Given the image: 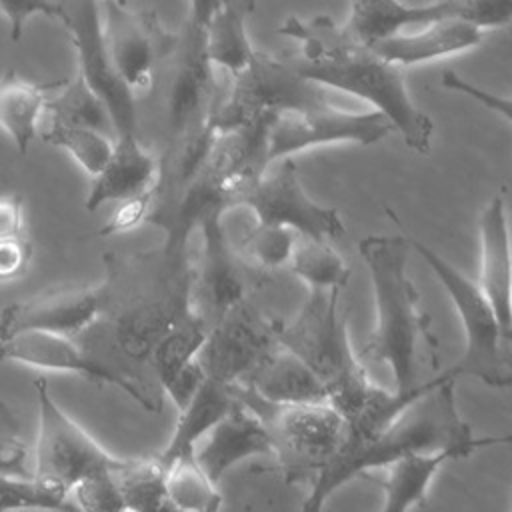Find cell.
Listing matches in <instances>:
<instances>
[{
	"label": "cell",
	"mask_w": 512,
	"mask_h": 512,
	"mask_svg": "<svg viewBox=\"0 0 512 512\" xmlns=\"http://www.w3.org/2000/svg\"><path fill=\"white\" fill-rule=\"evenodd\" d=\"M104 306L76 338L110 366L160 386L150 354L190 306L192 262L188 250H158L104 258Z\"/></svg>",
	"instance_id": "obj_1"
},
{
	"label": "cell",
	"mask_w": 512,
	"mask_h": 512,
	"mask_svg": "<svg viewBox=\"0 0 512 512\" xmlns=\"http://www.w3.org/2000/svg\"><path fill=\"white\" fill-rule=\"evenodd\" d=\"M278 34L296 42V52L286 56L306 78L328 90L356 96L382 112L418 154H428L434 124L410 98L400 66L382 58L372 46L356 40L330 16H290Z\"/></svg>",
	"instance_id": "obj_2"
},
{
	"label": "cell",
	"mask_w": 512,
	"mask_h": 512,
	"mask_svg": "<svg viewBox=\"0 0 512 512\" xmlns=\"http://www.w3.org/2000/svg\"><path fill=\"white\" fill-rule=\"evenodd\" d=\"M410 250L406 234H372L358 244L376 302V326L360 358L388 364L394 392L400 394L424 382L422 370L440 366V340L432 332V318L420 308V294L408 274Z\"/></svg>",
	"instance_id": "obj_3"
},
{
	"label": "cell",
	"mask_w": 512,
	"mask_h": 512,
	"mask_svg": "<svg viewBox=\"0 0 512 512\" xmlns=\"http://www.w3.org/2000/svg\"><path fill=\"white\" fill-rule=\"evenodd\" d=\"M340 292L310 290L298 314L282 322L278 340L326 384L328 402L346 416L374 382L350 344L346 320L340 314Z\"/></svg>",
	"instance_id": "obj_4"
},
{
	"label": "cell",
	"mask_w": 512,
	"mask_h": 512,
	"mask_svg": "<svg viewBox=\"0 0 512 512\" xmlns=\"http://www.w3.org/2000/svg\"><path fill=\"white\" fill-rule=\"evenodd\" d=\"M440 374L442 378L432 388L406 404L364 448L356 462V478L410 452H428L452 444H480L482 448L512 444V434L476 438L456 406V376L448 370Z\"/></svg>",
	"instance_id": "obj_5"
},
{
	"label": "cell",
	"mask_w": 512,
	"mask_h": 512,
	"mask_svg": "<svg viewBox=\"0 0 512 512\" xmlns=\"http://www.w3.org/2000/svg\"><path fill=\"white\" fill-rule=\"evenodd\" d=\"M330 102L328 88L302 76L284 56L254 50L248 64L230 74V86L216 102L210 124L214 130L270 126L286 112H304Z\"/></svg>",
	"instance_id": "obj_6"
},
{
	"label": "cell",
	"mask_w": 512,
	"mask_h": 512,
	"mask_svg": "<svg viewBox=\"0 0 512 512\" xmlns=\"http://www.w3.org/2000/svg\"><path fill=\"white\" fill-rule=\"evenodd\" d=\"M412 250L432 268L444 290L448 292L464 328V352L446 368L452 376H472L490 388L512 386V344L504 334L494 308L480 290L476 280H470L462 270L426 246L422 240L408 234Z\"/></svg>",
	"instance_id": "obj_7"
},
{
	"label": "cell",
	"mask_w": 512,
	"mask_h": 512,
	"mask_svg": "<svg viewBox=\"0 0 512 512\" xmlns=\"http://www.w3.org/2000/svg\"><path fill=\"white\" fill-rule=\"evenodd\" d=\"M230 390L262 416L270 434V456L286 482H312L338 452L346 422L330 402L270 404L244 384H232Z\"/></svg>",
	"instance_id": "obj_8"
},
{
	"label": "cell",
	"mask_w": 512,
	"mask_h": 512,
	"mask_svg": "<svg viewBox=\"0 0 512 512\" xmlns=\"http://www.w3.org/2000/svg\"><path fill=\"white\" fill-rule=\"evenodd\" d=\"M38 398V440L34 452V480L70 496V490L88 478L124 468L130 458L112 456L52 398L44 378L34 380Z\"/></svg>",
	"instance_id": "obj_9"
},
{
	"label": "cell",
	"mask_w": 512,
	"mask_h": 512,
	"mask_svg": "<svg viewBox=\"0 0 512 512\" xmlns=\"http://www.w3.org/2000/svg\"><path fill=\"white\" fill-rule=\"evenodd\" d=\"M202 236L200 256L192 262L190 306L208 328L234 304L254 296L266 274L242 260L226 234L224 212H212L196 228Z\"/></svg>",
	"instance_id": "obj_10"
},
{
	"label": "cell",
	"mask_w": 512,
	"mask_h": 512,
	"mask_svg": "<svg viewBox=\"0 0 512 512\" xmlns=\"http://www.w3.org/2000/svg\"><path fill=\"white\" fill-rule=\"evenodd\" d=\"M0 360L26 364L32 368L70 372L92 382L112 384L134 398L144 410H162V388L110 366L76 336L52 332H20L8 338H0Z\"/></svg>",
	"instance_id": "obj_11"
},
{
	"label": "cell",
	"mask_w": 512,
	"mask_h": 512,
	"mask_svg": "<svg viewBox=\"0 0 512 512\" xmlns=\"http://www.w3.org/2000/svg\"><path fill=\"white\" fill-rule=\"evenodd\" d=\"M280 326L282 320L262 312L252 296L234 304L208 328L198 350L206 378L228 386L246 380L280 346Z\"/></svg>",
	"instance_id": "obj_12"
},
{
	"label": "cell",
	"mask_w": 512,
	"mask_h": 512,
	"mask_svg": "<svg viewBox=\"0 0 512 512\" xmlns=\"http://www.w3.org/2000/svg\"><path fill=\"white\" fill-rule=\"evenodd\" d=\"M60 22L70 34L78 74L106 104L116 136L136 134L132 88L118 74L102 28L100 0H58Z\"/></svg>",
	"instance_id": "obj_13"
},
{
	"label": "cell",
	"mask_w": 512,
	"mask_h": 512,
	"mask_svg": "<svg viewBox=\"0 0 512 512\" xmlns=\"http://www.w3.org/2000/svg\"><path fill=\"white\" fill-rule=\"evenodd\" d=\"M446 18L466 20L482 30L500 28L512 22V0H434L430 4L350 0V14L342 26L356 40L372 46L396 32Z\"/></svg>",
	"instance_id": "obj_14"
},
{
	"label": "cell",
	"mask_w": 512,
	"mask_h": 512,
	"mask_svg": "<svg viewBox=\"0 0 512 512\" xmlns=\"http://www.w3.org/2000/svg\"><path fill=\"white\" fill-rule=\"evenodd\" d=\"M394 130V124L378 110L350 112L326 102L304 112H286L274 118L268 126V162L282 160L322 144L352 142L370 146L384 140Z\"/></svg>",
	"instance_id": "obj_15"
},
{
	"label": "cell",
	"mask_w": 512,
	"mask_h": 512,
	"mask_svg": "<svg viewBox=\"0 0 512 512\" xmlns=\"http://www.w3.org/2000/svg\"><path fill=\"white\" fill-rule=\"evenodd\" d=\"M240 206L250 208L258 222L286 226L302 236L336 240L346 234L340 212L308 196L292 156L278 160L272 174H262L246 190Z\"/></svg>",
	"instance_id": "obj_16"
},
{
	"label": "cell",
	"mask_w": 512,
	"mask_h": 512,
	"mask_svg": "<svg viewBox=\"0 0 512 512\" xmlns=\"http://www.w3.org/2000/svg\"><path fill=\"white\" fill-rule=\"evenodd\" d=\"M174 58L168 88L170 142L210 124L216 106V66L206 48V30L186 20L168 54Z\"/></svg>",
	"instance_id": "obj_17"
},
{
	"label": "cell",
	"mask_w": 512,
	"mask_h": 512,
	"mask_svg": "<svg viewBox=\"0 0 512 512\" xmlns=\"http://www.w3.org/2000/svg\"><path fill=\"white\" fill-rule=\"evenodd\" d=\"M102 28L122 80L134 94L148 90L154 64L172 52L176 34L166 32L154 12L132 10L122 0H102Z\"/></svg>",
	"instance_id": "obj_18"
},
{
	"label": "cell",
	"mask_w": 512,
	"mask_h": 512,
	"mask_svg": "<svg viewBox=\"0 0 512 512\" xmlns=\"http://www.w3.org/2000/svg\"><path fill=\"white\" fill-rule=\"evenodd\" d=\"M104 284L54 288L0 312V338L20 332H52L78 336L102 312Z\"/></svg>",
	"instance_id": "obj_19"
},
{
	"label": "cell",
	"mask_w": 512,
	"mask_h": 512,
	"mask_svg": "<svg viewBox=\"0 0 512 512\" xmlns=\"http://www.w3.org/2000/svg\"><path fill=\"white\" fill-rule=\"evenodd\" d=\"M270 454V434L262 416L238 398L194 448L196 462L216 484L238 462Z\"/></svg>",
	"instance_id": "obj_20"
},
{
	"label": "cell",
	"mask_w": 512,
	"mask_h": 512,
	"mask_svg": "<svg viewBox=\"0 0 512 512\" xmlns=\"http://www.w3.org/2000/svg\"><path fill=\"white\" fill-rule=\"evenodd\" d=\"M504 190H500L480 216V290L496 312L508 336L512 328V244L506 218Z\"/></svg>",
	"instance_id": "obj_21"
},
{
	"label": "cell",
	"mask_w": 512,
	"mask_h": 512,
	"mask_svg": "<svg viewBox=\"0 0 512 512\" xmlns=\"http://www.w3.org/2000/svg\"><path fill=\"white\" fill-rule=\"evenodd\" d=\"M484 32L472 22L446 18L418 26V30L396 32L372 48L388 62L406 68L468 52L482 42Z\"/></svg>",
	"instance_id": "obj_22"
},
{
	"label": "cell",
	"mask_w": 512,
	"mask_h": 512,
	"mask_svg": "<svg viewBox=\"0 0 512 512\" xmlns=\"http://www.w3.org/2000/svg\"><path fill=\"white\" fill-rule=\"evenodd\" d=\"M92 178L94 180L84 202L88 212H94L106 202H120L154 188L158 178V160L136 134L116 136L106 166Z\"/></svg>",
	"instance_id": "obj_23"
},
{
	"label": "cell",
	"mask_w": 512,
	"mask_h": 512,
	"mask_svg": "<svg viewBox=\"0 0 512 512\" xmlns=\"http://www.w3.org/2000/svg\"><path fill=\"white\" fill-rule=\"evenodd\" d=\"M480 448V444H452L438 450L410 452L396 458L394 462L384 466V480H378L384 490L382 510L404 512L414 506H426L428 488L444 462L466 458Z\"/></svg>",
	"instance_id": "obj_24"
},
{
	"label": "cell",
	"mask_w": 512,
	"mask_h": 512,
	"mask_svg": "<svg viewBox=\"0 0 512 512\" xmlns=\"http://www.w3.org/2000/svg\"><path fill=\"white\" fill-rule=\"evenodd\" d=\"M270 404L328 402L326 384L282 344L242 382Z\"/></svg>",
	"instance_id": "obj_25"
},
{
	"label": "cell",
	"mask_w": 512,
	"mask_h": 512,
	"mask_svg": "<svg viewBox=\"0 0 512 512\" xmlns=\"http://www.w3.org/2000/svg\"><path fill=\"white\" fill-rule=\"evenodd\" d=\"M234 402L236 396L228 384L204 378L194 396L186 402L184 408H180L172 438L168 446L158 454L160 462L168 466L180 456L194 454V448L202 436L234 406Z\"/></svg>",
	"instance_id": "obj_26"
},
{
	"label": "cell",
	"mask_w": 512,
	"mask_h": 512,
	"mask_svg": "<svg viewBox=\"0 0 512 512\" xmlns=\"http://www.w3.org/2000/svg\"><path fill=\"white\" fill-rule=\"evenodd\" d=\"M62 82H30L14 70L0 78V126L22 154L40 130L46 100Z\"/></svg>",
	"instance_id": "obj_27"
},
{
	"label": "cell",
	"mask_w": 512,
	"mask_h": 512,
	"mask_svg": "<svg viewBox=\"0 0 512 512\" xmlns=\"http://www.w3.org/2000/svg\"><path fill=\"white\" fill-rule=\"evenodd\" d=\"M258 0H222L206 24V48L212 64L236 74L254 54L248 36V16Z\"/></svg>",
	"instance_id": "obj_28"
},
{
	"label": "cell",
	"mask_w": 512,
	"mask_h": 512,
	"mask_svg": "<svg viewBox=\"0 0 512 512\" xmlns=\"http://www.w3.org/2000/svg\"><path fill=\"white\" fill-rule=\"evenodd\" d=\"M206 334L208 324L198 312L190 308L156 342L150 354V370L162 392L198 356Z\"/></svg>",
	"instance_id": "obj_29"
},
{
	"label": "cell",
	"mask_w": 512,
	"mask_h": 512,
	"mask_svg": "<svg viewBox=\"0 0 512 512\" xmlns=\"http://www.w3.org/2000/svg\"><path fill=\"white\" fill-rule=\"evenodd\" d=\"M44 114L48 120L74 124V126H88L100 130L108 136L114 134V124L110 112L102 98L84 82L80 74L72 80H64L46 100Z\"/></svg>",
	"instance_id": "obj_30"
},
{
	"label": "cell",
	"mask_w": 512,
	"mask_h": 512,
	"mask_svg": "<svg viewBox=\"0 0 512 512\" xmlns=\"http://www.w3.org/2000/svg\"><path fill=\"white\" fill-rule=\"evenodd\" d=\"M310 290H342L346 288L352 270L346 260L332 248L330 240H318L298 234L288 268Z\"/></svg>",
	"instance_id": "obj_31"
},
{
	"label": "cell",
	"mask_w": 512,
	"mask_h": 512,
	"mask_svg": "<svg viewBox=\"0 0 512 512\" xmlns=\"http://www.w3.org/2000/svg\"><path fill=\"white\" fill-rule=\"evenodd\" d=\"M124 510L160 512L174 510L166 490V466L158 456L130 458V462L114 472Z\"/></svg>",
	"instance_id": "obj_32"
},
{
	"label": "cell",
	"mask_w": 512,
	"mask_h": 512,
	"mask_svg": "<svg viewBox=\"0 0 512 512\" xmlns=\"http://www.w3.org/2000/svg\"><path fill=\"white\" fill-rule=\"evenodd\" d=\"M166 490L174 510L212 512L222 506L216 482L202 470L194 454L180 456L166 466Z\"/></svg>",
	"instance_id": "obj_33"
},
{
	"label": "cell",
	"mask_w": 512,
	"mask_h": 512,
	"mask_svg": "<svg viewBox=\"0 0 512 512\" xmlns=\"http://www.w3.org/2000/svg\"><path fill=\"white\" fill-rule=\"evenodd\" d=\"M40 138L56 148H64L90 176H96L106 166L114 148L112 136L100 130L56 120L40 126Z\"/></svg>",
	"instance_id": "obj_34"
},
{
	"label": "cell",
	"mask_w": 512,
	"mask_h": 512,
	"mask_svg": "<svg viewBox=\"0 0 512 512\" xmlns=\"http://www.w3.org/2000/svg\"><path fill=\"white\" fill-rule=\"evenodd\" d=\"M296 238L298 232L292 228L254 220L234 246L244 262L264 274H270L280 268H288Z\"/></svg>",
	"instance_id": "obj_35"
},
{
	"label": "cell",
	"mask_w": 512,
	"mask_h": 512,
	"mask_svg": "<svg viewBox=\"0 0 512 512\" xmlns=\"http://www.w3.org/2000/svg\"><path fill=\"white\" fill-rule=\"evenodd\" d=\"M70 496L38 484L36 480L0 476V510L14 508H56V510H78Z\"/></svg>",
	"instance_id": "obj_36"
},
{
	"label": "cell",
	"mask_w": 512,
	"mask_h": 512,
	"mask_svg": "<svg viewBox=\"0 0 512 512\" xmlns=\"http://www.w3.org/2000/svg\"><path fill=\"white\" fill-rule=\"evenodd\" d=\"M0 476L34 480V466L20 436V426L8 404L0 400Z\"/></svg>",
	"instance_id": "obj_37"
},
{
	"label": "cell",
	"mask_w": 512,
	"mask_h": 512,
	"mask_svg": "<svg viewBox=\"0 0 512 512\" xmlns=\"http://www.w3.org/2000/svg\"><path fill=\"white\" fill-rule=\"evenodd\" d=\"M70 494L76 500L74 502L76 508H80V510H88V512L124 510V502H122L114 472L82 480L70 490Z\"/></svg>",
	"instance_id": "obj_38"
},
{
	"label": "cell",
	"mask_w": 512,
	"mask_h": 512,
	"mask_svg": "<svg viewBox=\"0 0 512 512\" xmlns=\"http://www.w3.org/2000/svg\"><path fill=\"white\" fill-rule=\"evenodd\" d=\"M0 16L10 26V38L20 40L26 22L34 16L60 18V4L56 0H0Z\"/></svg>",
	"instance_id": "obj_39"
},
{
	"label": "cell",
	"mask_w": 512,
	"mask_h": 512,
	"mask_svg": "<svg viewBox=\"0 0 512 512\" xmlns=\"http://www.w3.org/2000/svg\"><path fill=\"white\" fill-rule=\"evenodd\" d=\"M152 204H154V188L120 200V206L116 208V212L110 216V220L96 234L98 236H112V234H118V232L132 230L140 222L148 220Z\"/></svg>",
	"instance_id": "obj_40"
},
{
	"label": "cell",
	"mask_w": 512,
	"mask_h": 512,
	"mask_svg": "<svg viewBox=\"0 0 512 512\" xmlns=\"http://www.w3.org/2000/svg\"><path fill=\"white\" fill-rule=\"evenodd\" d=\"M34 256V244L28 232L12 238H0V284L22 278Z\"/></svg>",
	"instance_id": "obj_41"
},
{
	"label": "cell",
	"mask_w": 512,
	"mask_h": 512,
	"mask_svg": "<svg viewBox=\"0 0 512 512\" xmlns=\"http://www.w3.org/2000/svg\"><path fill=\"white\" fill-rule=\"evenodd\" d=\"M440 84L446 88V90H452V92H460L472 100H476L478 104H482L484 108L500 114L502 118H506L510 124H512V96H500V94H494V92H488L486 88L462 78L460 74H456L454 70H446L440 78Z\"/></svg>",
	"instance_id": "obj_42"
},
{
	"label": "cell",
	"mask_w": 512,
	"mask_h": 512,
	"mask_svg": "<svg viewBox=\"0 0 512 512\" xmlns=\"http://www.w3.org/2000/svg\"><path fill=\"white\" fill-rule=\"evenodd\" d=\"M26 232L24 204L18 194L0 196V238H12Z\"/></svg>",
	"instance_id": "obj_43"
},
{
	"label": "cell",
	"mask_w": 512,
	"mask_h": 512,
	"mask_svg": "<svg viewBox=\"0 0 512 512\" xmlns=\"http://www.w3.org/2000/svg\"><path fill=\"white\" fill-rule=\"evenodd\" d=\"M190 8H188V22L206 28L208 20L212 18V14L218 10V6L222 4V0H188Z\"/></svg>",
	"instance_id": "obj_44"
},
{
	"label": "cell",
	"mask_w": 512,
	"mask_h": 512,
	"mask_svg": "<svg viewBox=\"0 0 512 512\" xmlns=\"http://www.w3.org/2000/svg\"><path fill=\"white\" fill-rule=\"evenodd\" d=\"M508 340H510V344H512V328H510V332H508Z\"/></svg>",
	"instance_id": "obj_45"
},
{
	"label": "cell",
	"mask_w": 512,
	"mask_h": 512,
	"mask_svg": "<svg viewBox=\"0 0 512 512\" xmlns=\"http://www.w3.org/2000/svg\"><path fill=\"white\" fill-rule=\"evenodd\" d=\"M510 302H512V296H510Z\"/></svg>",
	"instance_id": "obj_46"
},
{
	"label": "cell",
	"mask_w": 512,
	"mask_h": 512,
	"mask_svg": "<svg viewBox=\"0 0 512 512\" xmlns=\"http://www.w3.org/2000/svg\"><path fill=\"white\" fill-rule=\"evenodd\" d=\"M122 2H128V0H122Z\"/></svg>",
	"instance_id": "obj_47"
}]
</instances>
